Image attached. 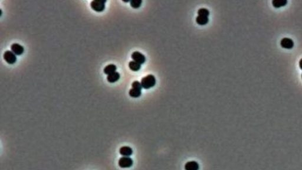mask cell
<instances>
[{
    "label": "cell",
    "instance_id": "1",
    "mask_svg": "<svg viewBox=\"0 0 302 170\" xmlns=\"http://www.w3.org/2000/svg\"><path fill=\"white\" fill-rule=\"evenodd\" d=\"M143 88L148 89L154 87L156 84V79L152 74H149L142 79L141 82Z\"/></svg>",
    "mask_w": 302,
    "mask_h": 170
},
{
    "label": "cell",
    "instance_id": "2",
    "mask_svg": "<svg viewBox=\"0 0 302 170\" xmlns=\"http://www.w3.org/2000/svg\"><path fill=\"white\" fill-rule=\"evenodd\" d=\"M104 0H93L91 2V8L97 12H102L105 9V3Z\"/></svg>",
    "mask_w": 302,
    "mask_h": 170
},
{
    "label": "cell",
    "instance_id": "3",
    "mask_svg": "<svg viewBox=\"0 0 302 170\" xmlns=\"http://www.w3.org/2000/svg\"><path fill=\"white\" fill-rule=\"evenodd\" d=\"M118 164L120 168H130L133 165V161L130 157H122L119 160Z\"/></svg>",
    "mask_w": 302,
    "mask_h": 170
},
{
    "label": "cell",
    "instance_id": "4",
    "mask_svg": "<svg viewBox=\"0 0 302 170\" xmlns=\"http://www.w3.org/2000/svg\"><path fill=\"white\" fill-rule=\"evenodd\" d=\"M4 59L10 65L14 64L17 61V57L12 51L7 50L4 54Z\"/></svg>",
    "mask_w": 302,
    "mask_h": 170
},
{
    "label": "cell",
    "instance_id": "5",
    "mask_svg": "<svg viewBox=\"0 0 302 170\" xmlns=\"http://www.w3.org/2000/svg\"><path fill=\"white\" fill-rule=\"evenodd\" d=\"M131 57L133 60L134 61L140 64L141 65L142 64H144L146 61L145 56L139 52H133L132 54Z\"/></svg>",
    "mask_w": 302,
    "mask_h": 170
},
{
    "label": "cell",
    "instance_id": "6",
    "mask_svg": "<svg viewBox=\"0 0 302 170\" xmlns=\"http://www.w3.org/2000/svg\"><path fill=\"white\" fill-rule=\"evenodd\" d=\"M280 45L282 47L287 49H291L294 46V41L292 39L288 37L283 38L280 41Z\"/></svg>",
    "mask_w": 302,
    "mask_h": 170
},
{
    "label": "cell",
    "instance_id": "7",
    "mask_svg": "<svg viewBox=\"0 0 302 170\" xmlns=\"http://www.w3.org/2000/svg\"><path fill=\"white\" fill-rule=\"evenodd\" d=\"M11 51L15 54L18 55V56L21 55L24 52V49L23 46L17 43L12 44L11 46Z\"/></svg>",
    "mask_w": 302,
    "mask_h": 170
},
{
    "label": "cell",
    "instance_id": "8",
    "mask_svg": "<svg viewBox=\"0 0 302 170\" xmlns=\"http://www.w3.org/2000/svg\"><path fill=\"white\" fill-rule=\"evenodd\" d=\"M119 153L123 157H130L132 155L133 150L130 147L124 146L120 148Z\"/></svg>",
    "mask_w": 302,
    "mask_h": 170
},
{
    "label": "cell",
    "instance_id": "9",
    "mask_svg": "<svg viewBox=\"0 0 302 170\" xmlns=\"http://www.w3.org/2000/svg\"><path fill=\"white\" fill-rule=\"evenodd\" d=\"M185 170H199L200 165L197 161H191L187 162L185 165Z\"/></svg>",
    "mask_w": 302,
    "mask_h": 170
},
{
    "label": "cell",
    "instance_id": "10",
    "mask_svg": "<svg viewBox=\"0 0 302 170\" xmlns=\"http://www.w3.org/2000/svg\"><path fill=\"white\" fill-rule=\"evenodd\" d=\"M119 79H120V74L116 72L111 74H109L107 76V80L110 83L116 82Z\"/></svg>",
    "mask_w": 302,
    "mask_h": 170
},
{
    "label": "cell",
    "instance_id": "11",
    "mask_svg": "<svg viewBox=\"0 0 302 170\" xmlns=\"http://www.w3.org/2000/svg\"><path fill=\"white\" fill-rule=\"evenodd\" d=\"M209 21V19L208 17L205 16H200V15H198L197 17L196 18V22L198 24L201 25H206L208 24Z\"/></svg>",
    "mask_w": 302,
    "mask_h": 170
},
{
    "label": "cell",
    "instance_id": "12",
    "mask_svg": "<svg viewBox=\"0 0 302 170\" xmlns=\"http://www.w3.org/2000/svg\"><path fill=\"white\" fill-rule=\"evenodd\" d=\"M116 69H117V67L115 65L111 64V65H108L107 66H106L104 69L103 72L105 74L109 75V74H111L115 72L116 70Z\"/></svg>",
    "mask_w": 302,
    "mask_h": 170
},
{
    "label": "cell",
    "instance_id": "13",
    "mask_svg": "<svg viewBox=\"0 0 302 170\" xmlns=\"http://www.w3.org/2000/svg\"><path fill=\"white\" fill-rule=\"evenodd\" d=\"M129 94L130 96H131L132 98H139L141 96V95L142 94V92H141V90L132 88L129 90Z\"/></svg>",
    "mask_w": 302,
    "mask_h": 170
},
{
    "label": "cell",
    "instance_id": "14",
    "mask_svg": "<svg viewBox=\"0 0 302 170\" xmlns=\"http://www.w3.org/2000/svg\"><path fill=\"white\" fill-rule=\"evenodd\" d=\"M129 67L130 70L134 72L139 71L141 68V65L134 61H131L129 63Z\"/></svg>",
    "mask_w": 302,
    "mask_h": 170
},
{
    "label": "cell",
    "instance_id": "15",
    "mask_svg": "<svg viewBox=\"0 0 302 170\" xmlns=\"http://www.w3.org/2000/svg\"><path fill=\"white\" fill-rule=\"evenodd\" d=\"M287 3H288L287 0H273L272 1V4L276 8L285 6Z\"/></svg>",
    "mask_w": 302,
    "mask_h": 170
},
{
    "label": "cell",
    "instance_id": "16",
    "mask_svg": "<svg viewBox=\"0 0 302 170\" xmlns=\"http://www.w3.org/2000/svg\"><path fill=\"white\" fill-rule=\"evenodd\" d=\"M142 3V0H132L130 1V6L133 8H139Z\"/></svg>",
    "mask_w": 302,
    "mask_h": 170
},
{
    "label": "cell",
    "instance_id": "17",
    "mask_svg": "<svg viewBox=\"0 0 302 170\" xmlns=\"http://www.w3.org/2000/svg\"><path fill=\"white\" fill-rule=\"evenodd\" d=\"M198 14L200 16H205L208 17L209 15V11L206 8H200L198 11Z\"/></svg>",
    "mask_w": 302,
    "mask_h": 170
},
{
    "label": "cell",
    "instance_id": "18",
    "mask_svg": "<svg viewBox=\"0 0 302 170\" xmlns=\"http://www.w3.org/2000/svg\"><path fill=\"white\" fill-rule=\"evenodd\" d=\"M132 88H133V89H139V90H141L143 88L142 86L141 83L139 82H138V81L133 82L132 83Z\"/></svg>",
    "mask_w": 302,
    "mask_h": 170
},
{
    "label": "cell",
    "instance_id": "19",
    "mask_svg": "<svg viewBox=\"0 0 302 170\" xmlns=\"http://www.w3.org/2000/svg\"><path fill=\"white\" fill-rule=\"evenodd\" d=\"M299 66H300V68L302 70V59H301L299 61Z\"/></svg>",
    "mask_w": 302,
    "mask_h": 170
},
{
    "label": "cell",
    "instance_id": "20",
    "mask_svg": "<svg viewBox=\"0 0 302 170\" xmlns=\"http://www.w3.org/2000/svg\"><path fill=\"white\" fill-rule=\"evenodd\" d=\"M301 78H302V74H301Z\"/></svg>",
    "mask_w": 302,
    "mask_h": 170
}]
</instances>
